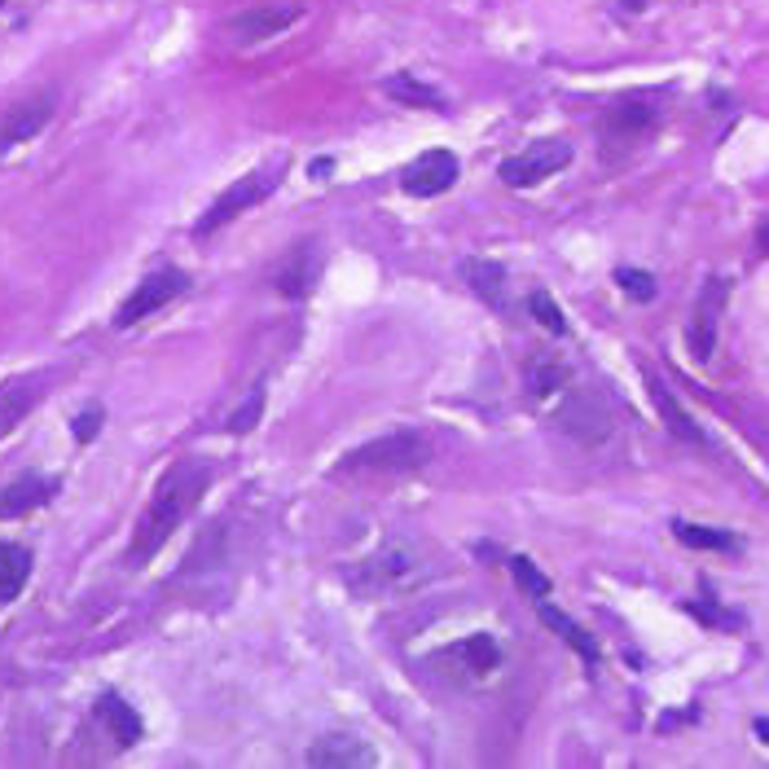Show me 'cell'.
I'll return each mask as SVG.
<instances>
[{
    "mask_svg": "<svg viewBox=\"0 0 769 769\" xmlns=\"http://www.w3.org/2000/svg\"><path fill=\"white\" fill-rule=\"evenodd\" d=\"M462 277H466V286H471L479 299H488V304L501 308V291H506V269H501V264H493V260H466Z\"/></svg>",
    "mask_w": 769,
    "mask_h": 769,
    "instance_id": "21",
    "label": "cell"
},
{
    "mask_svg": "<svg viewBox=\"0 0 769 769\" xmlns=\"http://www.w3.org/2000/svg\"><path fill=\"white\" fill-rule=\"evenodd\" d=\"M308 9L299 0H269V5H247L242 14H233L225 22L229 40L233 44H264V40H277L282 31H291L295 22H304Z\"/></svg>",
    "mask_w": 769,
    "mask_h": 769,
    "instance_id": "3",
    "label": "cell"
},
{
    "mask_svg": "<svg viewBox=\"0 0 769 769\" xmlns=\"http://www.w3.org/2000/svg\"><path fill=\"white\" fill-rule=\"evenodd\" d=\"M554 422L581 444H603L611 436V409L598 392H567Z\"/></svg>",
    "mask_w": 769,
    "mask_h": 769,
    "instance_id": "6",
    "label": "cell"
},
{
    "mask_svg": "<svg viewBox=\"0 0 769 769\" xmlns=\"http://www.w3.org/2000/svg\"><path fill=\"white\" fill-rule=\"evenodd\" d=\"M185 286H189V277L181 269H163V273H150L146 282H137L132 286V295L119 304L115 312V326L119 330H128V326H137V321H146L154 317L159 308H167L176 295H185Z\"/></svg>",
    "mask_w": 769,
    "mask_h": 769,
    "instance_id": "5",
    "label": "cell"
},
{
    "mask_svg": "<svg viewBox=\"0 0 769 769\" xmlns=\"http://www.w3.org/2000/svg\"><path fill=\"white\" fill-rule=\"evenodd\" d=\"M756 247L769 251V220H761V229H756Z\"/></svg>",
    "mask_w": 769,
    "mask_h": 769,
    "instance_id": "32",
    "label": "cell"
},
{
    "mask_svg": "<svg viewBox=\"0 0 769 769\" xmlns=\"http://www.w3.org/2000/svg\"><path fill=\"white\" fill-rule=\"evenodd\" d=\"M260 418H264V387H251L247 400L229 414V431L233 436H247V431L260 427Z\"/></svg>",
    "mask_w": 769,
    "mask_h": 769,
    "instance_id": "25",
    "label": "cell"
},
{
    "mask_svg": "<svg viewBox=\"0 0 769 769\" xmlns=\"http://www.w3.org/2000/svg\"><path fill=\"white\" fill-rule=\"evenodd\" d=\"M655 128V110L646 106H611L607 119H603V141L607 146H638L646 132Z\"/></svg>",
    "mask_w": 769,
    "mask_h": 769,
    "instance_id": "13",
    "label": "cell"
},
{
    "mask_svg": "<svg viewBox=\"0 0 769 769\" xmlns=\"http://www.w3.org/2000/svg\"><path fill=\"white\" fill-rule=\"evenodd\" d=\"M563 378H567V370L559 361H537V365H532L528 383H532V392H537V396H550V392H559V387H563Z\"/></svg>",
    "mask_w": 769,
    "mask_h": 769,
    "instance_id": "27",
    "label": "cell"
},
{
    "mask_svg": "<svg viewBox=\"0 0 769 769\" xmlns=\"http://www.w3.org/2000/svg\"><path fill=\"white\" fill-rule=\"evenodd\" d=\"M528 308H532V317H537L550 334H567V317H563V308L554 304V299L545 295V291H532V295H528Z\"/></svg>",
    "mask_w": 769,
    "mask_h": 769,
    "instance_id": "26",
    "label": "cell"
},
{
    "mask_svg": "<svg viewBox=\"0 0 769 769\" xmlns=\"http://www.w3.org/2000/svg\"><path fill=\"white\" fill-rule=\"evenodd\" d=\"M673 532L677 541L690 545V550H734V537L721 528H704V523H686V519H673Z\"/></svg>",
    "mask_w": 769,
    "mask_h": 769,
    "instance_id": "23",
    "label": "cell"
},
{
    "mask_svg": "<svg viewBox=\"0 0 769 769\" xmlns=\"http://www.w3.org/2000/svg\"><path fill=\"white\" fill-rule=\"evenodd\" d=\"M277 189V181L269 172H251V176H242V181H233L225 194L216 198L207 211H203V220L194 225V233L198 238H207V233H216V229H225L229 220H238L242 211H251V207H260L264 198H269Z\"/></svg>",
    "mask_w": 769,
    "mask_h": 769,
    "instance_id": "4",
    "label": "cell"
},
{
    "mask_svg": "<svg viewBox=\"0 0 769 769\" xmlns=\"http://www.w3.org/2000/svg\"><path fill=\"white\" fill-rule=\"evenodd\" d=\"M53 497H58V479L22 475L14 484L0 488V519H27V515H36L40 506H49Z\"/></svg>",
    "mask_w": 769,
    "mask_h": 769,
    "instance_id": "11",
    "label": "cell"
},
{
    "mask_svg": "<svg viewBox=\"0 0 769 769\" xmlns=\"http://www.w3.org/2000/svg\"><path fill=\"white\" fill-rule=\"evenodd\" d=\"M752 730H756V739H761V743H769V717H756Z\"/></svg>",
    "mask_w": 769,
    "mask_h": 769,
    "instance_id": "31",
    "label": "cell"
},
{
    "mask_svg": "<svg viewBox=\"0 0 769 769\" xmlns=\"http://www.w3.org/2000/svg\"><path fill=\"white\" fill-rule=\"evenodd\" d=\"M49 119H53V97L49 93H36V97H27V102L9 106L5 115H0V154H9L14 146L36 137V132H44L49 128Z\"/></svg>",
    "mask_w": 769,
    "mask_h": 769,
    "instance_id": "9",
    "label": "cell"
},
{
    "mask_svg": "<svg viewBox=\"0 0 769 769\" xmlns=\"http://www.w3.org/2000/svg\"><path fill=\"white\" fill-rule=\"evenodd\" d=\"M721 308H726V282L712 277L699 295V308H695V321H690V352L699 361H708L712 348H717V321H721Z\"/></svg>",
    "mask_w": 769,
    "mask_h": 769,
    "instance_id": "12",
    "label": "cell"
},
{
    "mask_svg": "<svg viewBox=\"0 0 769 769\" xmlns=\"http://www.w3.org/2000/svg\"><path fill=\"white\" fill-rule=\"evenodd\" d=\"M97 431H102V409H84L80 418H75V440L88 444V440H97Z\"/></svg>",
    "mask_w": 769,
    "mask_h": 769,
    "instance_id": "29",
    "label": "cell"
},
{
    "mask_svg": "<svg viewBox=\"0 0 769 769\" xmlns=\"http://www.w3.org/2000/svg\"><path fill=\"white\" fill-rule=\"evenodd\" d=\"M453 655H458L471 673H493V668L501 664V646L488 638V633H471V638H462V646Z\"/></svg>",
    "mask_w": 769,
    "mask_h": 769,
    "instance_id": "22",
    "label": "cell"
},
{
    "mask_svg": "<svg viewBox=\"0 0 769 769\" xmlns=\"http://www.w3.org/2000/svg\"><path fill=\"white\" fill-rule=\"evenodd\" d=\"M374 761L378 752L356 739V734H321L308 748V765L317 769H370Z\"/></svg>",
    "mask_w": 769,
    "mask_h": 769,
    "instance_id": "10",
    "label": "cell"
},
{
    "mask_svg": "<svg viewBox=\"0 0 769 769\" xmlns=\"http://www.w3.org/2000/svg\"><path fill=\"white\" fill-rule=\"evenodd\" d=\"M383 93L392 97V102H400V106H422V110H440V106H444L440 88L422 84L418 75H387V80H383Z\"/></svg>",
    "mask_w": 769,
    "mask_h": 769,
    "instance_id": "19",
    "label": "cell"
},
{
    "mask_svg": "<svg viewBox=\"0 0 769 769\" xmlns=\"http://www.w3.org/2000/svg\"><path fill=\"white\" fill-rule=\"evenodd\" d=\"M567 163H572V146L567 141H537V146H528L523 154L501 163V181L510 189H528V185H541L545 176L563 172Z\"/></svg>",
    "mask_w": 769,
    "mask_h": 769,
    "instance_id": "7",
    "label": "cell"
},
{
    "mask_svg": "<svg viewBox=\"0 0 769 769\" xmlns=\"http://www.w3.org/2000/svg\"><path fill=\"white\" fill-rule=\"evenodd\" d=\"M97 721L110 730V739L119 743V748H132V743L141 739V717H137V708L128 704V699H119V695H102L97 699Z\"/></svg>",
    "mask_w": 769,
    "mask_h": 769,
    "instance_id": "15",
    "label": "cell"
},
{
    "mask_svg": "<svg viewBox=\"0 0 769 769\" xmlns=\"http://www.w3.org/2000/svg\"><path fill=\"white\" fill-rule=\"evenodd\" d=\"M629 5H633V9H638V5H642V0H629Z\"/></svg>",
    "mask_w": 769,
    "mask_h": 769,
    "instance_id": "33",
    "label": "cell"
},
{
    "mask_svg": "<svg viewBox=\"0 0 769 769\" xmlns=\"http://www.w3.org/2000/svg\"><path fill=\"white\" fill-rule=\"evenodd\" d=\"M312 282H317V255H312V247H299L291 260L277 269V291L286 299H304L312 291Z\"/></svg>",
    "mask_w": 769,
    "mask_h": 769,
    "instance_id": "17",
    "label": "cell"
},
{
    "mask_svg": "<svg viewBox=\"0 0 769 769\" xmlns=\"http://www.w3.org/2000/svg\"><path fill=\"white\" fill-rule=\"evenodd\" d=\"M690 611H695L699 620H708V624H730V616H721V611H712L708 603H686Z\"/></svg>",
    "mask_w": 769,
    "mask_h": 769,
    "instance_id": "30",
    "label": "cell"
},
{
    "mask_svg": "<svg viewBox=\"0 0 769 769\" xmlns=\"http://www.w3.org/2000/svg\"><path fill=\"white\" fill-rule=\"evenodd\" d=\"M427 462H431V444L422 431H392V436H378L370 444H361V449H352L339 462V475L383 479V475H409Z\"/></svg>",
    "mask_w": 769,
    "mask_h": 769,
    "instance_id": "2",
    "label": "cell"
},
{
    "mask_svg": "<svg viewBox=\"0 0 769 769\" xmlns=\"http://www.w3.org/2000/svg\"><path fill=\"white\" fill-rule=\"evenodd\" d=\"M31 581V550L18 541H0V607H9Z\"/></svg>",
    "mask_w": 769,
    "mask_h": 769,
    "instance_id": "16",
    "label": "cell"
},
{
    "mask_svg": "<svg viewBox=\"0 0 769 769\" xmlns=\"http://www.w3.org/2000/svg\"><path fill=\"white\" fill-rule=\"evenodd\" d=\"M36 400H40V378H9V383H0V440L36 409Z\"/></svg>",
    "mask_w": 769,
    "mask_h": 769,
    "instance_id": "14",
    "label": "cell"
},
{
    "mask_svg": "<svg viewBox=\"0 0 769 769\" xmlns=\"http://www.w3.org/2000/svg\"><path fill=\"white\" fill-rule=\"evenodd\" d=\"M537 611H541V620L545 624H550V629L554 633H559V638L567 642V646H572V651L576 655H581V660H589V664H598V642L594 638H589V633L581 629V624H576L572 616H563V611L559 607H554V603H545V598H541V603H537Z\"/></svg>",
    "mask_w": 769,
    "mask_h": 769,
    "instance_id": "18",
    "label": "cell"
},
{
    "mask_svg": "<svg viewBox=\"0 0 769 769\" xmlns=\"http://www.w3.org/2000/svg\"><path fill=\"white\" fill-rule=\"evenodd\" d=\"M510 576H515V585L528 598H537V603H541V598H550V576H545L541 567L528 559V554H515V559H510Z\"/></svg>",
    "mask_w": 769,
    "mask_h": 769,
    "instance_id": "24",
    "label": "cell"
},
{
    "mask_svg": "<svg viewBox=\"0 0 769 769\" xmlns=\"http://www.w3.org/2000/svg\"><path fill=\"white\" fill-rule=\"evenodd\" d=\"M616 282L624 286V295H633L638 304H651V299H655V277L642 273V269H620Z\"/></svg>",
    "mask_w": 769,
    "mask_h": 769,
    "instance_id": "28",
    "label": "cell"
},
{
    "mask_svg": "<svg viewBox=\"0 0 769 769\" xmlns=\"http://www.w3.org/2000/svg\"><path fill=\"white\" fill-rule=\"evenodd\" d=\"M207 484H211V471L203 462H176L172 471L159 479V488H154L146 515H141L137 532H132L128 559L132 563H150L154 554L167 545V537H172V532L185 523L189 510L198 506V497L207 493Z\"/></svg>",
    "mask_w": 769,
    "mask_h": 769,
    "instance_id": "1",
    "label": "cell"
},
{
    "mask_svg": "<svg viewBox=\"0 0 769 769\" xmlns=\"http://www.w3.org/2000/svg\"><path fill=\"white\" fill-rule=\"evenodd\" d=\"M651 400H655V409H660V418L668 422V431H673V436H682L690 444H704V431L695 427V418H690L686 409L673 400V392H668L664 383H655V378H651Z\"/></svg>",
    "mask_w": 769,
    "mask_h": 769,
    "instance_id": "20",
    "label": "cell"
},
{
    "mask_svg": "<svg viewBox=\"0 0 769 769\" xmlns=\"http://www.w3.org/2000/svg\"><path fill=\"white\" fill-rule=\"evenodd\" d=\"M458 154L453 150H427V154H418L414 163L405 167V194H414V198H436L444 194V189H453L458 185Z\"/></svg>",
    "mask_w": 769,
    "mask_h": 769,
    "instance_id": "8",
    "label": "cell"
}]
</instances>
